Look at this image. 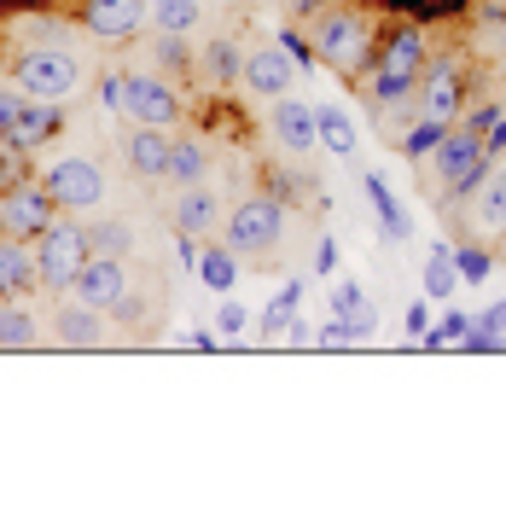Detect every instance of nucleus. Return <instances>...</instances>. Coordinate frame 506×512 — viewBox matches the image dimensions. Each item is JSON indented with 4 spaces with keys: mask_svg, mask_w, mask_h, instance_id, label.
Returning <instances> with one entry per match:
<instances>
[{
    "mask_svg": "<svg viewBox=\"0 0 506 512\" xmlns=\"http://www.w3.org/2000/svg\"><path fill=\"white\" fill-rule=\"evenodd\" d=\"M53 128H59V99H24V111H18V123H12V134H6L0 146L24 158V152H35V146H41V140H47Z\"/></svg>",
    "mask_w": 506,
    "mask_h": 512,
    "instance_id": "nucleus-11",
    "label": "nucleus"
},
{
    "mask_svg": "<svg viewBox=\"0 0 506 512\" xmlns=\"http://www.w3.org/2000/svg\"><path fill=\"white\" fill-rule=\"evenodd\" d=\"M99 94H105L111 111H123V117H128V76H105V88H99Z\"/></svg>",
    "mask_w": 506,
    "mask_h": 512,
    "instance_id": "nucleus-33",
    "label": "nucleus"
},
{
    "mask_svg": "<svg viewBox=\"0 0 506 512\" xmlns=\"http://www.w3.org/2000/svg\"><path fill=\"white\" fill-rule=\"evenodd\" d=\"M291 76H297V64H291V53H274V47H262V53H251L245 59V82H251L262 99H280L285 88H291Z\"/></svg>",
    "mask_w": 506,
    "mask_h": 512,
    "instance_id": "nucleus-13",
    "label": "nucleus"
},
{
    "mask_svg": "<svg viewBox=\"0 0 506 512\" xmlns=\"http://www.w3.org/2000/svg\"><path fill=\"white\" fill-rule=\"evenodd\" d=\"M128 117L134 123H152V128H169L181 117V99L158 76H128Z\"/></svg>",
    "mask_w": 506,
    "mask_h": 512,
    "instance_id": "nucleus-9",
    "label": "nucleus"
},
{
    "mask_svg": "<svg viewBox=\"0 0 506 512\" xmlns=\"http://www.w3.org/2000/svg\"><path fill=\"white\" fill-rule=\"evenodd\" d=\"M274 134H280V146H291V152H309L320 140L315 111H309L303 99H280V105H274Z\"/></svg>",
    "mask_w": 506,
    "mask_h": 512,
    "instance_id": "nucleus-17",
    "label": "nucleus"
},
{
    "mask_svg": "<svg viewBox=\"0 0 506 512\" xmlns=\"http://www.w3.org/2000/svg\"><path fill=\"white\" fill-rule=\"evenodd\" d=\"M454 268H460V280H483L489 274V256L466 245V251H454Z\"/></svg>",
    "mask_w": 506,
    "mask_h": 512,
    "instance_id": "nucleus-32",
    "label": "nucleus"
},
{
    "mask_svg": "<svg viewBox=\"0 0 506 512\" xmlns=\"http://www.w3.org/2000/svg\"><path fill=\"white\" fill-rule=\"evenodd\" d=\"M448 128H454V123H443V117H419V123L402 134V152H408V158H431V152L443 146Z\"/></svg>",
    "mask_w": 506,
    "mask_h": 512,
    "instance_id": "nucleus-22",
    "label": "nucleus"
},
{
    "mask_svg": "<svg viewBox=\"0 0 506 512\" xmlns=\"http://www.w3.org/2000/svg\"><path fill=\"white\" fill-rule=\"evenodd\" d=\"M53 210H59V198L47 187H18L0 198V222L6 233H18V239H41V227L53 222Z\"/></svg>",
    "mask_w": 506,
    "mask_h": 512,
    "instance_id": "nucleus-8",
    "label": "nucleus"
},
{
    "mask_svg": "<svg viewBox=\"0 0 506 512\" xmlns=\"http://www.w3.org/2000/svg\"><path fill=\"white\" fill-rule=\"evenodd\" d=\"M59 338H64V344H76V350H82V344H99V309L70 303V309L59 315Z\"/></svg>",
    "mask_w": 506,
    "mask_h": 512,
    "instance_id": "nucleus-20",
    "label": "nucleus"
},
{
    "mask_svg": "<svg viewBox=\"0 0 506 512\" xmlns=\"http://www.w3.org/2000/svg\"><path fill=\"white\" fill-rule=\"evenodd\" d=\"M425 117H443V123L460 117V64L454 59H443L425 76Z\"/></svg>",
    "mask_w": 506,
    "mask_h": 512,
    "instance_id": "nucleus-16",
    "label": "nucleus"
},
{
    "mask_svg": "<svg viewBox=\"0 0 506 512\" xmlns=\"http://www.w3.org/2000/svg\"><path fill=\"white\" fill-rule=\"evenodd\" d=\"M198 24V0H158V30L163 35H187Z\"/></svg>",
    "mask_w": 506,
    "mask_h": 512,
    "instance_id": "nucleus-27",
    "label": "nucleus"
},
{
    "mask_svg": "<svg viewBox=\"0 0 506 512\" xmlns=\"http://www.w3.org/2000/svg\"><path fill=\"white\" fill-rule=\"evenodd\" d=\"M41 280V262L24 239H0V297H24Z\"/></svg>",
    "mask_w": 506,
    "mask_h": 512,
    "instance_id": "nucleus-14",
    "label": "nucleus"
},
{
    "mask_svg": "<svg viewBox=\"0 0 506 512\" xmlns=\"http://www.w3.org/2000/svg\"><path fill=\"white\" fill-rule=\"evenodd\" d=\"M128 245H134V233H128L123 222H105V227L88 233V251H99V256H123Z\"/></svg>",
    "mask_w": 506,
    "mask_h": 512,
    "instance_id": "nucleus-29",
    "label": "nucleus"
},
{
    "mask_svg": "<svg viewBox=\"0 0 506 512\" xmlns=\"http://www.w3.org/2000/svg\"><path fill=\"white\" fill-rule=\"evenodd\" d=\"M18 88H24V99H64L76 88V59H70L64 47L24 53V59H18Z\"/></svg>",
    "mask_w": 506,
    "mask_h": 512,
    "instance_id": "nucleus-5",
    "label": "nucleus"
},
{
    "mask_svg": "<svg viewBox=\"0 0 506 512\" xmlns=\"http://www.w3.org/2000/svg\"><path fill=\"white\" fill-rule=\"evenodd\" d=\"M460 123H466V128H472V134H489V128H495V123H501V105H477V111H472V117H460Z\"/></svg>",
    "mask_w": 506,
    "mask_h": 512,
    "instance_id": "nucleus-34",
    "label": "nucleus"
},
{
    "mask_svg": "<svg viewBox=\"0 0 506 512\" xmlns=\"http://www.w3.org/2000/svg\"><path fill=\"white\" fill-rule=\"evenodd\" d=\"M169 175H175V181H198V175H204V152H198V146H192V140H169Z\"/></svg>",
    "mask_w": 506,
    "mask_h": 512,
    "instance_id": "nucleus-26",
    "label": "nucleus"
},
{
    "mask_svg": "<svg viewBox=\"0 0 506 512\" xmlns=\"http://www.w3.org/2000/svg\"><path fill=\"white\" fill-rule=\"evenodd\" d=\"M320 6H326V0H297V12H303V18H309V12H320Z\"/></svg>",
    "mask_w": 506,
    "mask_h": 512,
    "instance_id": "nucleus-42",
    "label": "nucleus"
},
{
    "mask_svg": "<svg viewBox=\"0 0 506 512\" xmlns=\"http://www.w3.org/2000/svg\"><path fill=\"white\" fill-rule=\"evenodd\" d=\"M70 291H76V303H88V309H117L128 297V268L117 262V256H99L88 251V262H82V274L70 280Z\"/></svg>",
    "mask_w": 506,
    "mask_h": 512,
    "instance_id": "nucleus-6",
    "label": "nucleus"
},
{
    "mask_svg": "<svg viewBox=\"0 0 506 512\" xmlns=\"http://www.w3.org/2000/svg\"><path fill=\"white\" fill-rule=\"evenodd\" d=\"M477 326H483V332H506V303H501V309H489Z\"/></svg>",
    "mask_w": 506,
    "mask_h": 512,
    "instance_id": "nucleus-41",
    "label": "nucleus"
},
{
    "mask_svg": "<svg viewBox=\"0 0 506 512\" xmlns=\"http://www.w3.org/2000/svg\"><path fill=\"white\" fill-rule=\"evenodd\" d=\"M454 286H460L454 251H448V245H437V251H431V268H425V291H431V297H454Z\"/></svg>",
    "mask_w": 506,
    "mask_h": 512,
    "instance_id": "nucleus-23",
    "label": "nucleus"
},
{
    "mask_svg": "<svg viewBox=\"0 0 506 512\" xmlns=\"http://www.w3.org/2000/svg\"><path fill=\"white\" fill-rule=\"evenodd\" d=\"M18 111H24V99H18V94H0V140L12 134V123H18Z\"/></svg>",
    "mask_w": 506,
    "mask_h": 512,
    "instance_id": "nucleus-35",
    "label": "nucleus"
},
{
    "mask_svg": "<svg viewBox=\"0 0 506 512\" xmlns=\"http://www.w3.org/2000/svg\"><path fill=\"white\" fill-rule=\"evenodd\" d=\"M158 59L169 64V70H175V64H187V41H181V35H163V47H158Z\"/></svg>",
    "mask_w": 506,
    "mask_h": 512,
    "instance_id": "nucleus-36",
    "label": "nucleus"
},
{
    "mask_svg": "<svg viewBox=\"0 0 506 512\" xmlns=\"http://www.w3.org/2000/svg\"><path fill=\"white\" fill-rule=\"evenodd\" d=\"M30 338H35V320L24 315V309H0V344H6V350H24Z\"/></svg>",
    "mask_w": 506,
    "mask_h": 512,
    "instance_id": "nucleus-28",
    "label": "nucleus"
},
{
    "mask_svg": "<svg viewBox=\"0 0 506 512\" xmlns=\"http://www.w3.org/2000/svg\"><path fill=\"white\" fill-rule=\"evenodd\" d=\"M285 233V204L280 198H245L227 222V245L233 251H274Z\"/></svg>",
    "mask_w": 506,
    "mask_h": 512,
    "instance_id": "nucleus-3",
    "label": "nucleus"
},
{
    "mask_svg": "<svg viewBox=\"0 0 506 512\" xmlns=\"http://www.w3.org/2000/svg\"><path fill=\"white\" fill-rule=\"evenodd\" d=\"M332 262H338V251H332V239H320V245H315V268H320V274H326Z\"/></svg>",
    "mask_w": 506,
    "mask_h": 512,
    "instance_id": "nucleus-40",
    "label": "nucleus"
},
{
    "mask_svg": "<svg viewBox=\"0 0 506 512\" xmlns=\"http://www.w3.org/2000/svg\"><path fill=\"white\" fill-rule=\"evenodd\" d=\"M35 262H41V280H47V286H70V280L82 274V262H88V233L53 216V222L41 227V251H35Z\"/></svg>",
    "mask_w": 506,
    "mask_h": 512,
    "instance_id": "nucleus-2",
    "label": "nucleus"
},
{
    "mask_svg": "<svg viewBox=\"0 0 506 512\" xmlns=\"http://www.w3.org/2000/svg\"><path fill=\"white\" fill-rule=\"evenodd\" d=\"M501 111H506V105H501Z\"/></svg>",
    "mask_w": 506,
    "mask_h": 512,
    "instance_id": "nucleus-43",
    "label": "nucleus"
},
{
    "mask_svg": "<svg viewBox=\"0 0 506 512\" xmlns=\"http://www.w3.org/2000/svg\"><path fill=\"white\" fill-rule=\"evenodd\" d=\"M315 134H320V146H326L332 158H349V152H355V123H349L338 105H320L315 111Z\"/></svg>",
    "mask_w": 506,
    "mask_h": 512,
    "instance_id": "nucleus-18",
    "label": "nucleus"
},
{
    "mask_svg": "<svg viewBox=\"0 0 506 512\" xmlns=\"http://www.w3.org/2000/svg\"><path fill=\"white\" fill-rule=\"evenodd\" d=\"M123 158L134 175H146V181H158V175H169V134H158L152 123H140L134 134H128Z\"/></svg>",
    "mask_w": 506,
    "mask_h": 512,
    "instance_id": "nucleus-12",
    "label": "nucleus"
},
{
    "mask_svg": "<svg viewBox=\"0 0 506 512\" xmlns=\"http://www.w3.org/2000/svg\"><path fill=\"white\" fill-rule=\"evenodd\" d=\"M210 216H216V198H210V192L187 187L181 198H175V227H187V233H192V227H204Z\"/></svg>",
    "mask_w": 506,
    "mask_h": 512,
    "instance_id": "nucleus-24",
    "label": "nucleus"
},
{
    "mask_svg": "<svg viewBox=\"0 0 506 512\" xmlns=\"http://www.w3.org/2000/svg\"><path fill=\"white\" fill-rule=\"evenodd\" d=\"M315 47L332 70H361L367 47H373V30H367V18H355V12H326Z\"/></svg>",
    "mask_w": 506,
    "mask_h": 512,
    "instance_id": "nucleus-4",
    "label": "nucleus"
},
{
    "mask_svg": "<svg viewBox=\"0 0 506 512\" xmlns=\"http://www.w3.org/2000/svg\"><path fill=\"white\" fill-rule=\"evenodd\" d=\"M367 198H373V210H379V222L390 239H402L408 233V216H402V204H396V192L384 187V175H367Z\"/></svg>",
    "mask_w": 506,
    "mask_h": 512,
    "instance_id": "nucleus-21",
    "label": "nucleus"
},
{
    "mask_svg": "<svg viewBox=\"0 0 506 512\" xmlns=\"http://www.w3.org/2000/svg\"><path fill=\"white\" fill-rule=\"evenodd\" d=\"M82 18H88L94 35H134L140 18H146V0H88Z\"/></svg>",
    "mask_w": 506,
    "mask_h": 512,
    "instance_id": "nucleus-15",
    "label": "nucleus"
},
{
    "mask_svg": "<svg viewBox=\"0 0 506 512\" xmlns=\"http://www.w3.org/2000/svg\"><path fill=\"white\" fill-rule=\"evenodd\" d=\"M472 326H477L472 315H448L437 332H425V344H431V350H443V344H466V338H472Z\"/></svg>",
    "mask_w": 506,
    "mask_h": 512,
    "instance_id": "nucleus-30",
    "label": "nucleus"
},
{
    "mask_svg": "<svg viewBox=\"0 0 506 512\" xmlns=\"http://www.w3.org/2000/svg\"><path fill=\"white\" fill-rule=\"evenodd\" d=\"M332 309H338V320L326 326V338H373L379 332V309L361 297L355 280H344V286L332 291Z\"/></svg>",
    "mask_w": 506,
    "mask_h": 512,
    "instance_id": "nucleus-10",
    "label": "nucleus"
},
{
    "mask_svg": "<svg viewBox=\"0 0 506 512\" xmlns=\"http://www.w3.org/2000/svg\"><path fill=\"white\" fill-rule=\"evenodd\" d=\"M222 332H245V309L239 303H222Z\"/></svg>",
    "mask_w": 506,
    "mask_h": 512,
    "instance_id": "nucleus-38",
    "label": "nucleus"
},
{
    "mask_svg": "<svg viewBox=\"0 0 506 512\" xmlns=\"http://www.w3.org/2000/svg\"><path fill=\"white\" fill-rule=\"evenodd\" d=\"M419 82H425V35H419V24H402L384 41V53L373 59V99L379 105H402Z\"/></svg>",
    "mask_w": 506,
    "mask_h": 512,
    "instance_id": "nucleus-1",
    "label": "nucleus"
},
{
    "mask_svg": "<svg viewBox=\"0 0 506 512\" xmlns=\"http://www.w3.org/2000/svg\"><path fill=\"white\" fill-rule=\"evenodd\" d=\"M198 274H204V286L210 291H227L233 280H239V262H233L227 251H204L198 256Z\"/></svg>",
    "mask_w": 506,
    "mask_h": 512,
    "instance_id": "nucleus-25",
    "label": "nucleus"
},
{
    "mask_svg": "<svg viewBox=\"0 0 506 512\" xmlns=\"http://www.w3.org/2000/svg\"><path fill=\"white\" fill-rule=\"evenodd\" d=\"M280 47H285V53H291V64H309V47H303L297 35H280Z\"/></svg>",
    "mask_w": 506,
    "mask_h": 512,
    "instance_id": "nucleus-39",
    "label": "nucleus"
},
{
    "mask_svg": "<svg viewBox=\"0 0 506 512\" xmlns=\"http://www.w3.org/2000/svg\"><path fill=\"white\" fill-rule=\"evenodd\" d=\"M483 152H489V158H506V111H501V123L483 134Z\"/></svg>",
    "mask_w": 506,
    "mask_h": 512,
    "instance_id": "nucleus-37",
    "label": "nucleus"
},
{
    "mask_svg": "<svg viewBox=\"0 0 506 512\" xmlns=\"http://www.w3.org/2000/svg\"><path fill=\"white\" fill-rule=\"evenodd\" d=\"M41 187L59 198V210H94L99 198H105V175H99V163H88V158H64V163L47 169Z\"/></svg>",
    "mask_w": 506,
    "mask_h": 512,
    "instance_id": "nucleus-7",
    "label": "nucleus"
},
{
    "mask_svg": "<svg viewBox=\"0 0 506 512\" xmlns=\"http://www.w3.org/2000/svg\"><path fill=\"white\" fill-rule=\"evenodd\" d=\"M477 222H483V233H506V163H495V169H489V181H483Z\"/></svg>",
    "mask_w": 506,
    "mask_h": 512,
    "instance_id": "nucleus-19",
    "label": "nucleus"
},
{
    "mask_svg": "<svg viewBox=\"0 0 506 512\" xmlns=\"http://www.w3.org/2000/svg\"><path fill=\"white\" fill-rule=\"evenodd\" d=\"M239 70H245V64H239V47H233V41H216V47H210V76H216V82H233Z\"/></svg>",
    "mask_w": 506,
    "mask_h": 512,
    "instance_id": "nucleus-31",
    "label": "nucleus"
}]
</instances>
